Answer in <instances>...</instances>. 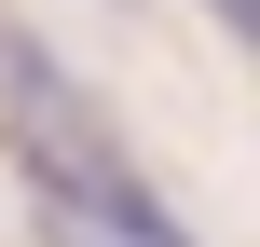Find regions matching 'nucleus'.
Segmentation results:
<instances>
[{
    "mask_svg": "<svg viewBox=\"0 0 260 247\" xmlns=\"http://www.w3.org/2000/svg\"><path fill=\"white\" fill-rule=\"evenodd\" d=\"M0 110H14V151H27V179H41V206L69 220V234H110V247H192V220L151 193V165L110 138V110L0 14Z\"/></svg>",
    "mask_w": 260,
    "mask_h": 247,
    "instance_id": "nucleus-1",
    "label": "nucleus"
},
{
    "mask_svg": "<svg viewBox=\"0 0 260 247\" xmlns=\"http://www.w3.org/2000/svg\"><path fill=\"white\" fill-rule=\"evenodd\" d=\"M206 14H219V28H260V0H206Z\"/></svg>",
    "mask_w": 260,
    "mask_h": 247,
    "instance_id": "nucleus-2",
    "label": "nucleus"
},
{
    "mask_svg": "<svg viewBox=\"0 0 260 247\" xmlns=\"http://www.w3.org/2000/svg\"><path fill=\"white\" fill-rule=\"evenodd\" d=\"M55 247H110V234H55Z\"/></svg>",
    "mask_w": 260,
    "mask_h": 247,
    "instance_id": "nucleus-3",
    "label": "nucleus"
}]
</instances>
